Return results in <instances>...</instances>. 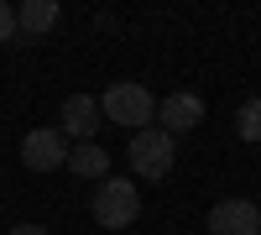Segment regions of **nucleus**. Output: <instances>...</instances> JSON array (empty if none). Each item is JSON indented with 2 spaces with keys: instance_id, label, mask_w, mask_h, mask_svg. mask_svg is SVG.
Returning <instances> with one entry per match:
<instances>
[{
  "instance_id": "nucleus-1",
  "label": "nucleus",
  "mask_w": 261,
  "mask_h": 235,
  "mask_svg": "<svg viewBox=\"0 0 261 235\" xmlns=\"http://www.w3.org/2000/svg\"><path fill=\"white\" fill-rule=\"evenodd\" d=\"M99 115L110 125H125V131H141V125L157 120V99H151L146 84H110L99 94Z\"/></svg>"
},
{
  "instance_id": "nucleus-2",
  "label": "nucleus",
  "mask_w": 261,
  "mask_h": 235,
  "mask_svg": "<svg viewBox=\"0 0 261 235\" xmlns=\"http://www.w3.org/2000/svg\"><path fill=\"white\" fill-rule=\"evenodd\" d=\"M94 225L99 230H125V225H136L141 215V194H136V183L130 178H105L94 183Z\"/></svg>"
},
{
  "instance_id": "nucleus-3",
  "label": "nucleus",
  "mask_w": 261,
  "mask_h": 235,
  "mask_svg": "<svg viewBox=\"0 0 261 235\" xmlns=\"http://www.w3.org/2000/svg\"><path fill=\"white\" fill-rule=\"evenodd\" d=\"M130 167H136V178H167L172 162H178V141H172L167 131H157V125H141V131H130Z\"/></svg>"
},
{
  "instance_id": "nucleus-4",
  "label": "nucleus",
  "mask_w": 261,
  "mask_h": 235,
  "mask_svg": "<svg viewBox=\"0 0 261 235\" xmlns=\"http://www.w3.org/2000/svg\"><path fill=\"white\" fill-rule=\"evenodd\" d=\"M21 162H27L32 173H58V167L68 162V136H63L58 125H37V131H27V141H21Z\"/></svg>"
},
{
  "instance_id": "nucleus-5",
  "label": "nucleus",
  "mask_w": 261,
  "mask_h": 235,
  "mask_svg": "<svg viewBox=\"0 0 261 235\" xmlns=\"http://www.w3.org/2000/svg\"><path fill=\"white\" fill-rule=\"evenodd\" d=\"M99 125H105V115H99V99H94V94H68V99H63V110H58V131L68 136L73 146H79V141H94Z\"/></svg>"
},
{
  "instance_id": "nucleus-6",
  "label": "nucleus",
  "mask_w": 261,
  "mask_h": 235,
  "mask_svg": "<svg viewBox=\"0 0 261 235\" xmlns=\"http://www.w3.org/2000/svg\"><path fill=\"white\" fill-rule=\"evenodd\" d=\"M199 120H204V99H199V94L178 89V94L157 99V131H167L172 141L188 136V131H199Z\"/></svg>"
},
{
  "instance_id": "nucleus-7",
  "label": "nucleus",
  "mask_w": 261,
  "mask_h": 235,
  "mask_svg": "<svg viewBox=\"0 0 261 235\" xmlns=\"http://www.w3.org/2000/svg\"><path fill=\"white\" fill-rule=\"evenodd\" d=\"M261 230V209L251 199H220L209 209V235H256Z\"/></svg>"
},
{
  "instance_id": "nucleus-8",
  "label": "nucleus",
  "mask_w": 261,
  "mask_h": 235,
  "mask_svg": "<svg viewBox=\"0 0 261 235\" xmlns=\"http://www.w3.org/2000/svg\"><path fill=\"white\" fill-rule=\"evenodd\" d=\"M63 21V11H58V0H21L16 6V37H27V42H37L42 32H53Z\"/></svg>"
},
{
  "instance_id": "nucleus-9",
  "label": "nucleus",
  "mask_w": 261,
  "mask_h": 235,
  "mask_svg": "<svg viewBox=\"0 0 261 235\" xmlns=\"http://www.w3.org/2000/svg\"><path fill=\"white\" fill-rule=\"evenodd\" d=\"M63 167H73V178H89V183H105V178H110V157H105L99 141H79Z\"/></svg>"
},
{
  "instance_id": "nucleus-10",
  "label": "nucleus",
  "mask_w": 261,
  "mask_h": 235,
  "mask_svg": "<svg viewBox=\"0 0 261 235\" xmlns=\"http://www.w3.org/2000/svg\"><path fill=\"white\" fill-rule=\"evenodd\" d=\"M235 136L241 141H261V99H241L235 105Z\"/></svg>"
},
{
  "instance_id": "nucleus-11",
  "label": "nucleus",
  "mask_w": 261,
  "mask_h": 235,
  "mask_svg": "<svg viewBox=\"0 0 261 235\" xmlns=\"http://www.w3.org/2000/svg\"><path fill=\"white\" fill-rule=\"evenodd\" d=\"M0 42H16V6L0 0Z\"/></svg>"
},
{
  "instance_id": "nucleus-12",
  "label": "nucleus",
  "mask_w": 261,
  "mask_h": 235,
  "mask_svg": "<svg viewBox=\"0 0 261 235\" xmlns=\"http://www.w3.org/2000/svg\"><path fill=\"white\" fill-rule=\"evenodd\" d=\"M11 235H47V225H11Z\"/></svg>"
},
{
  "instance_id": "nucleus-13",
  "label": "nucleus",
  "mask_w": 261,
  "mask_h": 235,
  "mask_svg": "<svg viewBox=\"0 0 261 235\" xmlns=\"http://www.w3.org/2000/svg\"><path fill=\"white\" fill-rule=\"evenodd\" d=\"M256 235H261V230H256Z\"/></svg>"
}]
</instances>
